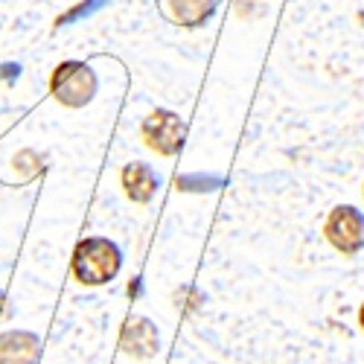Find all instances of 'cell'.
<instances>
[{
	"label": "cell",
	"instance_id": "cell-1",
	"mask_svg": "<svg viewBox=\"0 0 364 364\" xmlns=\"http://www.w3.org/2000/svg\"><path fill=\"white\" fill-rule=\"evenodd\" d=\"M73 277L87 286V289H97L111 283L119 268H123V251L114 239L108 236H85L76 242V251H73Z\"/></svg>",
	"mask_w": 364,
	"mask_h": 364
},
{
	"label": "cell",
	"instance_id": "cell-2",
	"mask_svg": "<svg viewBox=\"0 0 364 364\" xmlns=\"http://www.w3.org/2000/svg\"><path fill=\"white\" fill-rule=\"evenodd\" d=\"M100 90V79L94 73V68L85 62H62L53 70L50 79V94L55 97V102H62L65 108H85L94 102Z\"/></svg>",
	"mask_w": 364,
	"mask_h": 364
},
{
	"label": "cell",
	"instance_id": "cell-3",
	"mask_svg": "<svg viewBox=\"0 0 364 364\" xmlns=\"http://www.w3.org/2000/svg\"><path fill=\"white\" fill-rule=\"evenodd\" d=\"M146 149H151L161 158H175L187 140V126L175 111L169 108H155L140 126Z\"/></svg>",
	"mask_w": 364,
	"mask_h": 364
},
{
	"label": "cell",
	"instance_id": "cell-4",
	"mask_svg": "<svg viewBox=\"0 0 364 364\" xmlns=\"http://www.w3.org/2000/svg\"><path fill=\"white\" fill-rule=\"evenodd\" d=\"M323 236L341 257H355L364 251V213L353 204H338L323 222Z\"/></svg>",
	"mask_w": 364,
	"mask_h": 364
},
{
	"label": "cell",
	"instance_id": "cell-5",
	"mask_svg": "<svg viewBox=\"0 0 364 364\" xmlns=\"http://www.w3.org/2000/svg\"><path fill=\"white\" fill-rule=\"evenodd\" d=\"M119 347H123V353L132 358H151L161 350V332L149 318H132L123 326Z\"/></svg>",
	"mask_w": 364,
	"mask_h": 364
},
{
	"label": "cell",
	"instance_id": "cell-6",
	"mask_svg": "<svg viewBox=\"0 0 364 364\" xmlns=\"http://www.w3.org/2000/svg\"><path fill=\"white\" fill-rule=\"evenodd\" d=\"M119 184H123V193L129 201L149 204L161 187V175L143 161H132L123 166V172H119Z\"/></svg>",
	"mask_w": 364,
	"mask_h": 364
},
{
	"label": "cell",
	"instance_id": "cell-7",
	"mask_svg": "<svg viewBox=\"0 0 364 364\" xmlns=\"http://www.w3.org/2000/svg\"><path fill=\"white\" fill-rule=\"evenodd\" d=\"M41 355L38 332L6 329L0 332V364H36Z\"/></svg>",
	"mask_w": 364,
	"mask_h": 364
},
{
	"label": "cell",
	"instance_id": "cell-8",
	"mask_svg": "<svg viewBox=\"0 0 364 364\" xmlns=\"http://www.w3.org/2000/svg\"><path fill=\"white\" fill-rule=\"evenodd\" d=\"M169 15L181 26H204L216 15V0H169Z\"/></svg>",
	"mask_w": 364,
	"mask_h": 364
},
{
	"label": "cell",
	"instance_id": "cell-9",
	"mask_svg": "<svg viewBox=\"0 0 364 364\" xmlns=\"http://www.w3.org/2000/svg\"><path fill=\"white\" fill-rule=\"evenodd\" d=\"M105 4V0H87V4H79V6H73L68 15H62V18H58L55 23L58 26H62V23H70V21H76V18H82V15H90V12H94V9H100Z\"/></svg>",
	"mask_w": 364,
	"mask_h": 364
},
{
	"label": "cell",
	"instance_id": "cell-10",
	"mask_svg": "<svg viewBox=\"0 0 364 364\" xmlns=\"http://www.w3.org/2000/svg\"><path fill=\"white\" fill-rule=\"evenodd\" d=\"M18 73H21L18 65H4L0 68V79H18Z\"/></svg>",
	"mask_w": 364,
	"mask_h": 364
},
{
	"label": "cell",
	"instance_id": "cell-11",
	"mask_svg": "<svg viewBox=\"0 0 364 364\" xmlns=\"http://www.w3.org/2000/svg\"><path fill=\"white\" fill-rule=\"evenodd\" d=\"M9 318V303H6V294L0 291V321H6Z\"/></svg>",
	"mask_w": 364,
	"mask_h": 364
},
{
	"label": "cell",
	"instance_id": "cell-12",
	"mask_svg": "<svg viewBox=\"0 0 364 364\" xmlns=\"http://www.w3.org/2000/svg\"><path fill=\"white\" fill-rule=\"evenodd\" d=\"M358 326H361V332H364V303L358 306Z\"/></svg>",
	"mask_w": 364,
	"mask_h": 364
},
{
	"label": "cell",
	"instance_id": "cell-13",
	"mask_svg": "<svg viewBox=\"0 0 364 364\" xmlns=\"http://www.w3.org/2000/svg\"><path fill=\"white\" fill-rule=\"evenodd\" d=\"M361 198H364V187H361Z\"/></svg>",
	"mask_w": 364,
	"mask_h": 364
}]
</instances>
